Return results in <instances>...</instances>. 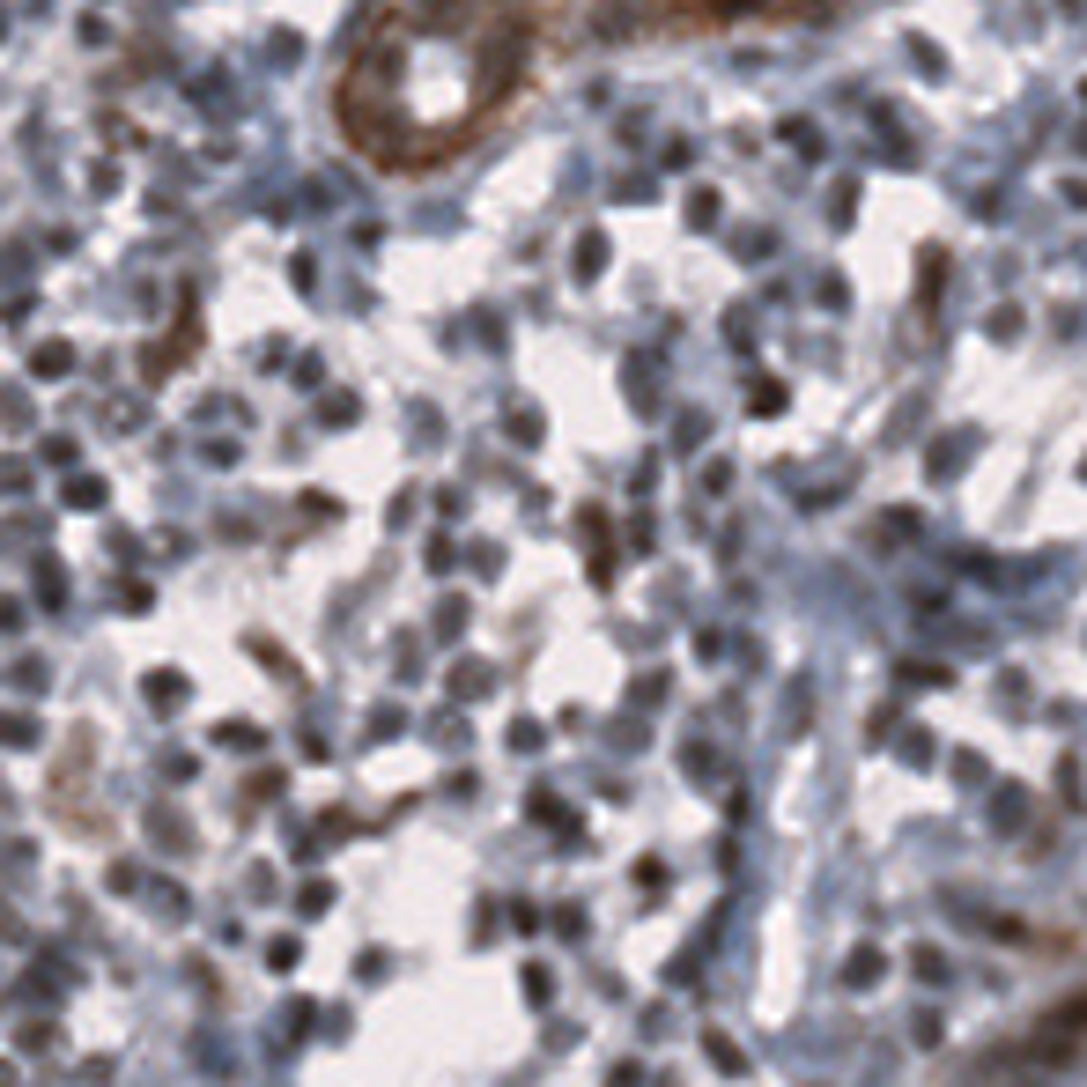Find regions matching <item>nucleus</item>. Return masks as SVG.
<instances>
[{
    "instance_id": "nucleus-3",
    "label": "nucleus",
    "mask_w": 1087,
    "mask_h": 1087,
    "mask_svg": "<svg viewBox=\"0 0 1087 1087\" xmlns=\"http://www.w3.org/2000/svg\"><path fill=\"white\" fill-rule=\"evenodd\" d=\"M910 60H917V74H925V82H940V74H947V60H940V45H932V37H910Z\"/></svg>"
},
{
    "instance_id": "nucleus-2",
    "label": "nucleus",
    "mask_w": 1087,
    "mask_h": 1087,
    "mask_svg": "<svg viewBox=\"0 0 1087 1087\" xmlns=\"http://www.w3.org/2000/svg\"><path fill=\"white\" fill-rule=\"evenodd\" d=\"M148 703H156V710H178V703H185V681H178V673H148Z\"/></svg>"
},
{
    "instance_id": "nucleus-7",
    "label": "nucleus",
    "mask_w": 1087,
    "mask_h": 1087,
    "mask_svg": "<svg viewBox=\"0 0 1087 1087\" xmlns=\"http://www.w3.org/2000/svg\"><path fill=\"white\" fill-rule=\"evenodd\" d=\"M0 1087H8V1065H0Z\"/></svg>"
},
{
    "instance_id": "nucleus-1",
    "label": "nucleus",
    "mask_w": 1087,
    "mask_h": 1087,
    "mask_svg": "<svg viewBox=\"0 0 1087 1087\" xmlns=\"http://www.w3.org/2000/svg\"><path fill=\"white\" fill-rule=\"evenodd\" d=\"M533 45L526 0H407L341 74V126L385 171H429L481 134Z\"/></svg>"
},
{
    "instance_id": "nucleus-6",
    "label": "nucleus",
    "mask_w": 1087,
    "mask_h": 1087,
    "mask_svg": "<svg viewBox=\"0 0 1087 1087\" xmlns=\"http://www.w3.org/2000/svg\"><path fill=\"white\" fill-rule=\"evenodd\" d=\"M1014 333H1021V311H1014V304L991 311V341H1014Z\"/></svg>"
},
{
    "instance_id": "nucleus-5",
    "label": "nucleus",
    "mask_w": 1087,
    "mask_h": 1087,
    "mask_svg": "<svg viewBox=\"0 0 1087 1087\" xmlns=\"http://www.w3.org/2000/svg\"><path fill=\"white\" fill-rule=\"evenodd\" d=\"M688 222H696V230H710V222H718V193H696V200H688Z\"/></svg>"
},
{
    "instance_id": "nucleus-8",
    "label": "nucleus",
    "mask_w": 1087,
    "mask_h": 1087,
    "mask_svg": "<svg viewBox=\"0 0 1087 1087\" xmlns=\"http://www.w3.org/2000/svg\"><path fill=\"white\" fill-rule=\"evenodd\" d=\"M1080 104H1087V82H1080Z\"/></svg>"
},
{
    "instance_id": "nucleus-4",
    "label": "nucleus",
    "mask_w": 1087,
    "mask_h": 1087,
    "mask_svg": "<svg viewBox=\"0 0 1087 1087\" xmlns=\"http://www.w3.org/2000/svg\"><path fill=\"white\" fill-rule=\"evenodd\" d=\"M599 267H607V237H599V230H592V237H585V245H577V274H585V281H592Z\"/></svg>"
}]
</instances>
